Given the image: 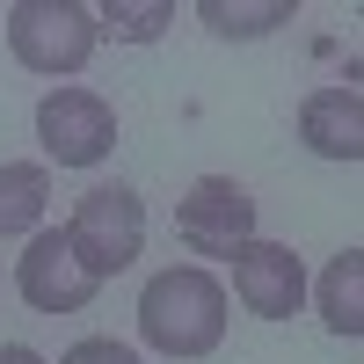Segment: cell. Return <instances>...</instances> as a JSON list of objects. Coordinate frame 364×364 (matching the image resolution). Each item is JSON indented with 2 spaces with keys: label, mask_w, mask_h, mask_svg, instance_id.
I'll use <instances>...</instances> for the list:
<instances>
[{
  "label": "cell",
  "mask_w": 364,
  "mask_h": 364,
  "mask_svg": "<svg viewBox=\"0 0 364 364\" xmlns=\"http://www.w3.org/2000/svg\"><path fill=\"white\" fill-rule=\"evenodd\" d=\"M44 204H51V168L44 161H0V240L44 233Z\"/></svg>",
  "instance_id": "obj_10"
},
{
  "label": "cell",
  "mask_w": 364,
  "mask_h": 364,
  "mask_svg": "<svg viewBox=\"0 0 364 364\" xmlns=\"http://www.w3.org/2000/svg\"><path fill=\"white\" fill-rule=\"evenodd\" d=\"M299 146L321 161H364V95L357 87H314L299 102Z\"/></svg>",
  "instance_id": "obj_8"
},
{
  "label": "cell",
  "mask_w": 364,
  "mask_h": 364,
  "mask_svg": "<svg viewBox=\"0 0 364 364\" xmlns=\"http://www.w3.org/2000/svg\"><path fill=\"white\" fill-rule=\"evenodd\" d=\"M314 306H321V321H328V336L364 343V248H343V255L314 277Z\"/></svg>",
  "instance_id": "obj_9"
},
{
  "label": "cell",
  "mask_w": 364,
  "mask_h": 364,
  "mask_svg": "<svg viewBox=\"0 0 364 364\" xmlns=\"http://www.w3.org/2000/svg\"><path fill=\"white\" fill-rule=\"evenodd\" d=\"M15 291L37 314H80V306H95L102 277L73 255L66 226H44V233H29V248L15 255Z\"/></svg>",
  "instance_id": "obj_5"
},
{
  "label": "cell",
  "mask_w": 364,
  "mask_h": 364,
  "mask_svg": "<svg viewBox=\"0 0 364 364\" xmlns=\"http://www.w3.org/2000/svg\"><path fill=\"white\" fill-rule=\"evenodd\" d=\"M0 22H8L15 66L44 73V80L80 73L87 58H95V44H102V22H95V8H87V0H15Z\"/></svg>",
  "instance_id": "obj_2"
},
{
  "label": "cell",
  "mask_w": 364,
  "mask_h": 364,
  "mask_svg": "<svg viewBox=\"0 0 364 364\" xmlns=\"http://www.w3.org/2000/svg\"><path fill=\"white\" fill-rule=\"evenodd\" d=\"M0 364H51V357H37L29 343H0Z\"/></svg>",
  "instance_id": "obj_14"
},
{
  "label": "cell",
  "mask_w": 364,
  "mask_h": 364,
  "mask_svg": "<svg viewBox=\"0 0 364 364\" xmlns=\"http://www.w3.org/2000/svg\"><path fill=\"white\" fill-rule=\"evenodd\" d=\"M197 22L211 37H269L299 22V0H197Z\"/></svg>",
  "instance_id": "obj_11"
},
{
  "label": "cell",
  "mask_w": 364,
  "mask_h": 364,
  "mask_svg": "<svg viewBox=\"0 0 364 364\" xmlns=\"http://www.w3.org/2000/svg\"><path fill=\"white\" fill-rule=\"evenodd\" d=\"M95 22H102V37H117V44H154L161 29L175 22V8H168V0H102Z\"/></svg>",
  "instance_id": "obj_12"
},
{
  "label": "cell",
  "mask_w": 364,
  "mask_h": 364,
  "mask_svg": "<svg viewBox=\"0 0 364 364\" xmlns=\"http://www.w3.org/2000/svg\"><path fill=\"white\" fill-rule=\"evenodd\" d=\"M66 240H73V255L95 269L102 284L117 277V269H132L139 248H146V204H139V190H124V182H95V190L73 204Z\"/></svg>",
  "instance_id": "obj_3"
},
{
  "label": "cell",
  "mask_w": 364,
  "mask_h": 364,
  "mask_svg": "<svg viewBox=\"0 0 364 364\" xmlns=\"http://www.w3.org/2000/svg\"><path fill=\"white\" fill-rule=\"evenodd\" d=\"M58 364H139V350H132V343H117V336H87V343H73Z\"/></svg>",
  "instance_id": "obj_13"
},
{
  "label": "cell",
  "mask_w": 364,
  "mask_h": 364,
  "mask_svg": "<svg viewBox=\"0 0 364 364\" xmlns=\"http://www.w3.org/2000/svg\"><path fill=\"white\" fill-rule=\"evenodd\" d=\"M37 146L58 168H102L117 146V109L95 87H51L37 102Z\"/></svg>",
  "instance_id": "obj_4"
},
{
  "label": "cell",
  "mask_w": 364,
  "mask_h": 364,
  "mask_svg": "<svg viewBox=\"0 0 364 364\" xmlns=\"http://www.w3.org/2000/svg\"><path fill=\"white\" fill-rule=\"evenodd\" d=\"M226 262H233V299L255 321H291L306 306V262H299L284 240H240Z\"/></svg>",
  "instance_id": "obj_7"
},
{
  "label": "cell",
  "mask_w": 364,
  "mask_h": 364,
  "mask_svg": "<svg viewBox=\"0 0 364 364\" xmlns=\"http://www.w3.org/2000/svg\"><path fill=\"white\" fill-rule=\"evenodd\" d=\"M139 336L161 357H211L226 343V284L197 262H175L139 291Z\"/></svg>",
  "instance_id": "obj_1"
},
{
  "label": "cell",
  "mask_w": 364,
  "mask_h": 364,
  "mask_svg": "<svg viewBox=\"0 0 364 364\" xmlns=\"http://www.w3.org/2000/svg\"><path fill=\"white\" fill-rule=\"evenodd\" d=\"M175 233L190 240L197 255H233L240 240H255V197H248V182H233V175H197L190 182V197L175 204Z\"/></svg>",
  "instance_id": "obj_6"
}]
</instances>
